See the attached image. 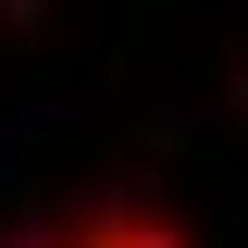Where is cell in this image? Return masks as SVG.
I'll return each mask as SVG.
<instances>
[{
	"label": "cell",
	"instance_id": "obj_1",
	"mask_svg": "<svg viewBox=\"0 0 248 248\" xmlns=\"http://www.w3.org/2000/svg\"><path fill=\"white\" fill-rule=\"evenodd\" d=\"M87 248H161V236H149L137 211H99V223H87Z\"/></svg>",
	"mask_w": 248,
	"mask_h": 248
}]
</instances>
